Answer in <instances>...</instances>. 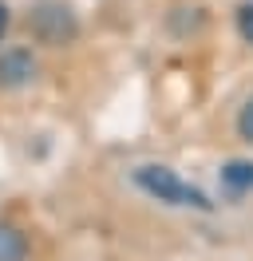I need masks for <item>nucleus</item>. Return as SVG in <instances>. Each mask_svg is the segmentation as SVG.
<instances>
[{
    "instance_id": "f257e3e1",
    "label": "nucleus",
    "mask_w": 253,
    "mask_h": 261,
    "mask_svg": "<svg viewBox=\"0 0 253 261\" xmlns=\"http://www.w3.org/2000/svg\"><path fill=\"white\" fill-rule=\"evenodd\" d=\"M135 186H139L142 194L158 198V202H166V206H186V210H210V198L198 190V186H190L174 174L170 166H139L135 170Z\"/></svg>"
},
{
    "instance_id": "f03ea898",
    "label": "nucleus",
    "mask_w": 253,
    "mask_h": 261,
    "mask_svg": "<svg viewBox=\"0 0 253 261\" xmlns=\"http://www.w3.org/2000/svg\"><path fill=\"white\" fill-rule=\"evenodd\" d=\"M32 75V60L24 56V51H12L4 64H0V80L4 83H24Z\"/></svg>"
},
{
    "instance_id": "7ed1b4c3",
    "label": "nucleus",
    "mask_w": 253,
    "mask_h": 261,
    "mask_svg": "<svg viewBox=\"0 0 253 261\" xmlns=\"http://www.w3.org/2000/svg\"><path fill=\"white\" fill-rule=\"evenodd\" d=\"M20 253H24L20 238H16L12 229H0V261H20Z\"/></svg>"
},
{
    "instance_id": "20e7f679",
    "label": "nucleus",
    "mask_w": 253,
    "mask_h": 261,
    "mask_svg": "<svg viewBox=\"0 0 253 261\" xmlns=\"http://www.w3.org/2000/svg\"><path fill=\"white\" fill-rule=\"evenodd\" d=\"M225 182H230L234 190H245V186H253V166H245V163H234L230 170H225Z\"/></svg>"
},
{
    "instance_id": "39448f33",
    "label": "nucleus",
    "mask_w": 253,
    "mask_h": 261,
    "mask_svg": "<svg viewBox=\"0 0 253 261\" xmlns=\"http://www.w3.org/2000/svg\"><path fill=\"white\" fill-rule=\"evenodd\" d=\"M237 32L245 44H253V4H241V12H237Z\"/></svg>"
},
{
    "instance_id": "423d86ee",
    "label": "nucleus",
    "mask_w": 253,
    "mask_h": 261,
    "mask_svg": "<svg viewBox=\"0 0 253 261\" xmlns=\"http://www.w3.org/2000/svg\"><path fill=\"white\" fill-rule=\"evenodd\" d=\"M237 130H241L245 143H253V99L245 103V111H241V119H237Z\"/></svg>"
},
{
    "instance_id": "0eeeda50",
    "label": "nucleus",
    "mask_w": 253,
    "mask_h": 261,
    "mask_svg": "<svg viewBox=\"0 0 253 261\" xmlns=\"http://www.w3.org/2000/svg\"><path fill=\"white\" fill-rule=\"evenodd\" d=\"M4 28H8V8L0 4V36H4Z\"/></svg>"
}]
</instances>
